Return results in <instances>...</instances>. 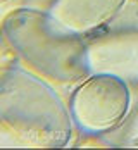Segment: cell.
Masks as SVG:
<instances>
[{"instance_id": "ba28073f", "label": "cell", "mask_w": 138, "mask_h": 150, "mask_svg": "<svg viewBox=\"0 0 138 150\" xmlns=\"http://www.w3.org/2000/svg\"><path fill=\"white\" fill-rule=\"evenodd\" d=\"M23 5H24V0H0V31L5 19Z\"/></svg>"}, {"instance_id": "9c48e42d", "label": "cell", "mask_w": 138, "mask_h": 150, "mask_svg": "<svg viewBox=\"0 0 138 150\" xmlns=\"http://www.w3.org/2000/svg\"><path fill=\"white\" fill-rule=\"evenodd\" d=\"M16 60H17V57H16L14 50L7 45V42L2 38L0 40V73L4 69H7L11 64H14Z\"/></svg>"}, {"instance_id": "3957f363", "label": "cell", "mask_w": 138, "mask_h": 150, "mask_svg": "<svg viewBox=\"0 0 138 150\" xmlns=\"http://www.w3.org/2000/svg\"><path fill=\"white\" fill-rule=\"evenodd\" d=\"M131 93L128 81L114 74L92 73L74 88L69 109L83 133L105 135L128 116Z\"/></svg>"}, {"instance_id": "8992f818", "label": "cell", "mask_w": 138, "mask_h": 150, "mask_svg": "<svg viewBox=\"0 0 138 150\" xmlns=\"http://www.w3.org/2000/svg\"><path fill=\"white\" fill-rule=\"evenodd\" d=\"M102 136H104L102 140L105 142V145L137 149L138 147V105L131 112H128V116L114 129H110L109 133Z\"/></svg>"}, {"instance_id": "5b68a950", "label": "cell", "mask_w": 138, "mask_h": 150, "mask_svg": "<svg viewBox=\"0 0 138 150\" xmlns=\"http://www.w3.org/2000/svg\"><path fill=\"white\" fill-rule=\"evenodd\" d=\"M126 2L128 0H54L48 12L66 30L85 38L116 19Z\"/></svg>"}, {"instance_id": "7a4b0ae2", "label": "cell", "mask_w": 138, "mask_h": 150, "mask_svg": "<svg viewBox=\"0 0 138 150\" xmlns=\"http://www.w3.org/2000/svg\"><path fill=\"white\" fill-rule=\"evenodd\" d=\"M0 122L26 147L43 149L66 147L76 126L55 85L16 64L0 73Z\"/></svg>"}, {"instance_id": "52a82bcc", "label": "cell", "mask_w": 138, "mask_h": 150, "mask_svg": "<svg viewBox=\"0 0 138 150\" xmlns=\"http://www.w3.org/2000/svg\"><path fill=\"white\" fill-rule=\"evenodd\" d=\"M0 147H26V143L4 122H0Z\"/></svg>"}, {"instance_id": "277c9868", "label": "cell", "mask_w": 138, "mask_h": 150, "mask_svg": "<svg viewBox=\"0 0 138 150\" xmlns=\"http://www.w3.org/2000/svg\"><path fill=\"white\" fill-rule=\"evenodd\" d=\"M86 64L90 74H114L138 83V31H110L86 40Z\"/></svg>"}, {"instance_id": "6da1fadb", "label": "cell", "mask_w": 138, "mask_h": 150, "mask_svg": "<svg viewBox=\"0 0 138 150\" xmlns=\"http://www.w3.org/2000/svg\"><path fill=\"white\" fill-rule=\"evenodd\" d=\"M0 33L24 67L52 85L71 86L90 76L86 40L66 30L48 11L23 5L5 19Z\"/></svg>"}]
</instances>
